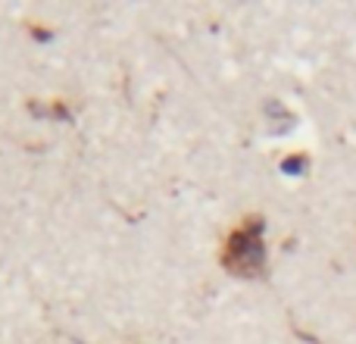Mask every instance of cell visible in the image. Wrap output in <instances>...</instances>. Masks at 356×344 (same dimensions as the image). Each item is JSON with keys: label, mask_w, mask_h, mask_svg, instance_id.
Segmentation results:
<instances>
[{"label": "cell", "mask_w": 356, "mask_h": 344, "mask_svg": "<svg viewBox=\"0 0 356 344\" xmlns=\"http://www.w3.org/2000/svg\"><path fill=\"white\" fill-rule=\"evenodd\" d=\"M31 38H35V41H41V44H47V41H54V31H44V29H31Z\"/></svg>", "instance_id": "obj_3"}, {"label": "cell", "mask_w": 356, "mask_h": 344, "mask_svg": "<svg viewBox=\"0 0 356 344\" xmlns=\"http://www.w3.org/2000/svg\"><path fill=\"white\" fill-rule=\"evenodd\" d=\"M307 154H291V157H284L282 163H278V169L284 172V175L288 178H297V175H303V172H307Z\"/></svg>", "instance_id": "obj_2"}, {"label": "cell", "mask_w": 356, "mask_h": 344, "mask_svg": "<svg viewBox=\"0 0 356 344\" xmlns=\"http://www.w3.org/2000/svg\"><path fill=\"white\" fill-rule=\"evenodd\" d=\"M266 219L247 216L222 244V266L234 279H259L266 272Z\"/></svg>", "instance_id": "obj_1"}]
</instances>
